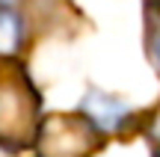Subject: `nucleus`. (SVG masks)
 <instances>
[{
    "label": "nucleus",
    "instance_id": "nucleus-4",
    "mask_svg": "<svg viewBox=\"0 0 160 157\" xmlns=\"http://www.w3.org/2000/svg\"><path fill=\"white\" fill-rule=\"evenodd\" d=\"M24 47V21L9 9H0V59H15Z\"/></svg>",
    "mask_w": 160,
    "mask_h": 157
},
{
    "label": "nucleus",
    "instance_id": "nucleus-2",
    "mask_svg": "<svg viewBox=\"0 0 160 157\" xmlns=\"http://www.w3.org/2000/svg\"><path fill=\"white\" fill-rule=\"evenodd\" d=\"M101 145L104 136L83 113H53L36 136L39 157H95Z\"/></svg>",
    "mask_w": 160,
    "mask_h": 157
},
{
    "label": "nucleus",
    "instance_id": "nucleus-1",
    "mask_svg": "<svg viewBox=\"0 0 160 157\" xmlns=\"http://www.w3.org/2000/svg\"><path fill=\"white\" fill-rule=\"evenodd\" d=\"M42 116V95L21 65L0 71V148L24 151L36 145Z\"/></svg>",
    "mask_w": 160,
    "mask_h": 157
},
{
    "label": "nucleus",
    "instance_id": "nucleus-5",
    "mask_svg": "<svg viewBox=\"0 0 160 157\" xmlns=\"http://www.w3.org/2000/svg\"><path fill=\"white\" fill-rule=\"evenodd\" d=\"M145 53L160 74V0H151L145 6Z\"/></svg>",
    "mask_w": 160,
    "mask_h": 157
},
{
    "label": "nucleus",
    "instance_id": "nucleus-7",
    "mask_svg": "<svg viewBox=\"0 0 160 157\" xmlns=\"http://www.w3.org/2000/svg\"><path fill=\"white\" fill-rule=\"evenodd\" d=\"M154 157H160V151H154Z\"/></svg>",
    "mask_w": 160,
    "mask_h": 157
},
{
    "label": "nucleus",
    "instance_id": "nucleus-3",
    "mask_svg": "<svg viewBox=\"0 0 160 157\" xmlns=\"http://www.w3.org/2000/svg\"><path fill=\"white\" fill-rule=\"evenodd\" d=\"M80 113H83V116L89 119L92 125H95V130H98L101 136L122 134V130L131 128V122L137 119V116H133V110L119 98V95L98 92V89H92V92L83 98Z\"/></svg>",
    "mask_w": 160,
    "mask_h": 157
},
{
    "label": "nucleus",
    "instance_id": "nucleus-6",
    "mask_svg": "<svg viewBox=\"0 0 160 157\" xmlns=\"http://www.w3.org/2000/svg\"><path fill=\"white\" fill-rule=\"evenodd\" d=\"M145 134H148V140L154 142V151H160V107L154 113H151L148 119V128H145Z\"/></svg>",
    "mask_w": 160,
    "mask_h": 157
}]
</instances>
